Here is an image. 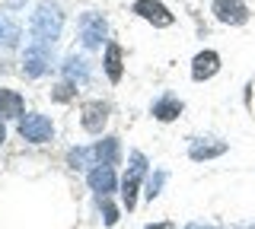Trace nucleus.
I'll list each match as a JSON object with an SVG mask.
<instances>
[{
	"label": "nucleus",
	"instance_id": "f257e3e1",
	"mask_svg": "<svg viewBox=\"0 0 255 229\" xmlns=\"http://www.w3.org/2000/svg\"><path fill=\"white\" fill-rule=\"evenodd\" d=\"M61 29H64V13L58 10L54 3H45L38 6L35 13H32V22H29V32L35 42H48V45H54V38L61 35Z\"/></svg>",
	"mask_w": 255,
	"mask_h": 229
},
{
	"label": "nucleus",
	"instance_id": "f03ea898",
	"mask_svg": "<svg viewBox=\"0 0 255 229\" xmlns=\"http://www.w3.org/2000/svg\"><path fill=\"white\" fill-rule=\"evenodd\" d=\"M143 175H147V156L131 153V165H128V175L122 181V197H125L128 210H134V204H137V185H140Z\"/></svg>",
	"mask_w": 255,
	"mask_h": 229
},
{
	"label": "nucleus",
	"instance_id": "7ed1b4c3",
	"mask_svg": "<svg viewBox=\"0 0 255 229\" xmlns=\"http://www.w3.org/2000/svg\"><path fill=\"white\" fill-rule=\"evenodd\" d=\"M80 38H83V45L86 48H102V42L109 38V26H106V19L99 16V13H83L80 16Z\"/></svg>",
	"mask_w": 255,
	"mask_h": 229
},
{
	"label": "nucleus",
	"instance_id": "20e7f679",
	"mask_svg": "<svg viewBox=\"0 0 255 229\" xmlns=\"http://www.w3.org/2000/svg\"><path fill=\"white\" fill-rule=\"evenodd\" d=\"M48 64H51V45L32 38V45L26 48V58H22V74L26 76H42L48 70Z\"/></svg>",
	"mask_w": 255,
	"mask_h": 229
},
{
	"label": "nucleus",
	"instance_id": "39448f33",
	"mask_svg": "<svg viewBox=\"0 0 255 229\" xmlns=\"http://www.w3.org/2000/svg\"><path fill=\"white\" fill-rule=\"evenodd\" d=\"M19 134L29 144H45V140H51L54 128L45 115H26V118H19Z\"/></svg>",
	"mask_w": 255,
	"mask_h": 229
},
{
	"label": "nucleus",
	"instance_id": "423d86ee",
	"mask_svg": "<svg viewBox=\"0 0 255 229\" xmlns=\"http://www.w3.org/2000/svg\"><path fill=\"white\" fill-rule=\"evenodd\" d=\"M134 13H137L140 19H147V22H153L156 29H166V26H172L175 22V16L169 10H166L163 3H156V0H137V3L131 6Z\"/></svg>",
	"mask_w": 255,
	"mask_h": 229
},
{
	"label": "nucleus",
	"instance_id": "0eeeda50",
	"mask_svg": "<svg viewBox=\"0 0 255 229\" xmlns=\"http://www.w3.org/2000/svg\"><path fill=\"white\" fill-rule=\"evenodd\" d=\"M214 16L227 26H243L249 19V6L243 0H214Z\"/></svg>",
	"mask_w": 255,
	"mask_h": 229
},
{
	"label": "nucleus",
	"instance_id": "6e6552de",
	"mask_svg": "<svg viewBox=\"0 0 255 229\" xmlns=\"http://www.w3.org/2000/svg\"><path fill=\"white\" fill-rule=\"evenodd\" d=\"M217 70H220V54L217 51H201L195 61H191V80L204 83V80H211Z\"/></svg>",
	"mask_w": 255,
	"mask_h": 229
},
{
	"label": "nucleus",
	"instance_id": "1a4fd4ad",
	"mask_svg": "<svg viewBox=\"0 0 255 229\" xmlns=\"http://www.w3.org/2000/svg\"><path fill=\"white\" fill-rule=\"evenodd\" d=\"M106 121H109V105L106 102H90V105H83V131L99 134L106 128Z\"/></svg>",
	"mask_w": 255,
	"mask_h": 229
},
{
	"label": "nucleus",
	"instance_id": "9d476101",
	"mask_svg": "<svg viewBox=\"0 0 255 229\" xmlns=\"http://www.w3.org/2000/svg\"><path fill=\"white\" fill-rule=\"evenodd\" d=\"M227 153V144L223 140H191L188 147V156L195 162H204V159H217V156Z\"/></svg>",
	"mask_w": 255,
	"mask_h": 229
},
{
	"label": "nucleus",
	"instance_id": "9b49d317",
	"mask_svg": "<svg viewBox=\"0 0 255 229\" xmlns=\"http://www.w3.org/2000/svg\"><path fill=\"white\" fill-rule=\"evenodd\" d=\"M90 188L93 191H99V194H112L115 191V169L112 165H96V169L90 172Z\"/></svg>",
	"mask_w": 255,
	"mask_h": 229
},
{
	"label": "nucleus",
	"instance_id": "f8f14e48",
	"mask_svg": "<svg viewBox=\"0 0 255 229\" xmlns=\"http://www.w3.org/2000/svg\"><path fill=\"white\" fill-rule=\"evenodd\" d=\"M182 108H185V105H182V99L163 96V99L153 105V118H156V121H175V118L182 115Z\"/></svg>",
	"mask_w": 255,
	"mask_h": 229
},
{
	"label": "nucleus",
	"instance_id": "ddd939ff",
	"mask_svg": "<svg viewBox=\"0 0 255 229\" xmlns=\"http://www.w3.org/2000/svg\"><path fill=\"white\" fill-rule=\"evenodd\" d=\"M22 115V96L13 89H0V118H19Z\"/></svg>",
	"mask_w": 255,
	"mask_h": 229
},
{
	"label": "nucleus",
	"instance_id": "4468645a",
	"mask_svg": "<svg viewBox=\"0 0 255 229\" xmlns=\"http://www.w3.org/2000/svg\"><path fill=\"white\" fill-rule=\"evenodd\" d=\"M93 153H96V165H115L118 162V140L115 137H106V140H99V144L93 147Z\"/></svg>",
	"mask_w": 255,
	"mask_h": 229
},
{
	"label": "nucleus",
	"instance_id": "2eb2a0df",
	"mask_svg": "<svg viewBox=\"0 0 255 229\" xmlns=\"http://www.w3.org/2000/svg\"><path fill=\"white\" fill-rule=\"evenodd\" d=\"M64 74H67V80L70 83H86L90 80V64H86V58H77V54H70L67 58V64H64Z\"/></svg>",
	"mask_w": 255,
	"mask_h": 229
},
{
	"label": "nucleus",
	"instance_id": "dca6fc26",
	"mask_svg": "<svg viewBox=\"0 0 255 229\" xmlns=\"http://www.w3.org/2000/svg\"><path fill=\"white\" fill-rule=\"evenodd\" d=\"M106 74H109V80L112 83H118L122 80V48L118 45H106Z\"/></svg>",
	"mask_w": 255,
	"mask_h": 229
},
{
	"label": "nucleus",
	"instance_id": "f3484780",
	"mask_svg": "<svg viewBox=\"0 0 255 229\" xmlns=\"http://www.w3.org/2000/svg\"><path fill=\"white\" fill-rule=\"evenodd\" d=\"M67 162H70V169H86V165H96V153H93V147H90V150H86V147L70 150V153H67Z\"/></svg>",
	"mask_w": 255,
	"mask_h": 229
},
{
	"label": "nucleus",
	"instance_id": "a211bd4d",
	"mask_svg": "<svg viewBox=\"0 0 255 229\" xmlns=\"http://www.w3.org/2000/svg\"><path fill=\"white\" fill-rule=\"evenodd\" d=\"M0 35H3V45H16V38H19V29H16V22H10V19H3L0 16Z\"/></svg>",
	"mask_w": 255,
	"mask_h": 229
},
{
	"label": "nucleus",
	"instance_id": "6ab92c4d",
	"mask_svg": "<svg viewBox=\"0 0 255 229\" xmlns=\"http://www.w3.org/2000/svg\"><path fill=\"white\" fill-rule=\"evenodd\" d=\"M163 181H166V172H153V175L147 178V197L153 201V197L159 194V188H163Z\"/></svg>",
	"mask_w": 255,
	"mask_h": 229
},
{
	"label": "nucleus",
	"instance_id": "aec40b11",
	"mask_svg": "<svg viewBox=\"0 0 255 229\" xmlns=\"http://www.w3.org/2000/svg\"><path fill=\"white\" fill-rule=\"evenodd\" d=\"M99 204H102V217H106V226H115V223H118V210L106 201V194L99 197Z\"/></svg>",
	"mask_w": 255,
	"mask_h": 229
},
{
	"label": "nucleus",
	"instance_id": "412c9836",
	"mask_svg": "<svg viewBox=\"0 0 255 229\" xmlns=\"http://www.w3.org/2000/svg\"><path fill=\"white\" fill-rule=\"evenodd\" d=\"M74 92H77V89H74V83H70V80H67V83H61V86H58V89H54V92H51V99H54V102H67L70 96H74Z\"/></svg>",
	"mask_w": 255,
	"mask_h": 229
},
{
	"label": "nucleus",
	"instance_id": "4be33fe9",
	"mask_svg": "<svg viewBox=\"0 0 255 229\" xmlns=\"http://www.w3.org/2000/svg\"><path fill=\"white\" fill-rule=\"evenodd\" d=\"M3 3H6V10H19V6L26 3V0H3Z\"/></svg>",
	"mask_w": 255,
	"mask_h": 229
},
{
	"label": "nucleus",
	"instance_id": "5701e85b",
	"mask_svg": "<svg viewBox=\"0 0 255 229\" xmlns=\"http://www.w3.org/2000/svg\"><path fill=\"white\" fill-rule=\"evenodd\" d=\"M185 229H220V226H204V223H191V226H185Z\"/></svg>",
	"mask_w": 255,
	"mask_h": 229
},
{
	"label": "nucleus",
	"instance_id": "b1692460",
	"mask_svg": "<svg viewBox=\"0 0 255 229\" xmlns=\"http://www.w3.org/2000/svg\"><path fill=\"white\" fill-rule=\"evenodd\" d=\"M143 229H172V223H156V226H143Z\"/></svg>",
	"mask_w": 255,
	"mask_h": 229
},
{
	"label": "nucleus",
	"instance_id": "393cba45",
	"mask_svg": "<svg viewBox=\"0 0 255 229\" xmlns=\"http://www.w3.org/2000/svg\"><path fill=\"white\" fill-rule=\"evenodd\" d=\"M3 140H6V131H3V124H0V144H3Z\"/></svg>",
	"mask_w": 255,
	"mask_h": 229
},
{
	"label": "nucleus",
	"instance_id": "a878e982",
	"mask_svg": "<svg viewBox=\"0 0 255 229\" xmlns=\"http://www.w3.org/2000/svg\"><path fill=\"white\" fill-rule=\"evenodd\" d=\"M0 38H3V35H0Z\"/></svg>",
	"mask_w": 255,
	"mask_h": 229
}]
</instances>
